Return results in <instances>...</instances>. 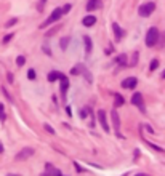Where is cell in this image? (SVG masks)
<instances>
[{"label":"cell","instance_id":"8992f818","mask_svg":"<svg viewBox=\"0 0 165 176\" xmlns=\"http://www.w3.org/2000/svg\"><path fill=\"white\" fill-rule=\"evenodd\" d=\"M96 117H98V122H100V125L103 127V130L109 133V130H111V128H109V125H107V118H106V112H104L103 109H100V111H98V114H96Z\"/></svg>","mask_w":165,"mask_h":176},{"label":"cell","instance_id":"83f0119b","mask_svg":"<svg viewBox=\"0 0 165 176\" xmlns=\"http://www.w3.org/2000/svg\"><path fill=\"white\" fill-rule=\"evenodd\" d=\"M11 38H13V34H8V35H5V37H3V43H8Z\"/></svg>","mask_w":165,"mask_h":176},{"label":"cell","instance_id":"f1b7e54d","mask_svg":"<svg viewBox=\"0 0 165 176\" xmlns=\"http://www.w3.org/2000/svg\"><path fill=\"white\" fill-rule=\"evenodd\" d=\"M16 21H18L16 18H13V19H10V21L7 23V28H11V26H13V24H16Z\"/></svg>","mask_w":165,"mask_h":176},{"label":"cell","instance_id":"4316f807","mask_svg":"<svg viewBox=\"0 0 165 176\" xmlns=\"http://www.w3.org/2000/svg\"><path fill=\"white\" fill-rule=\"evenodd\" d=\"M61 10H63V16H64V15H66V13H69V10H71V5H69V3H67V5H64V7H63Z\"/></svg>","mask_w":165,"mask_h":176},{"label":"cell","instance_id":"e0dca14e","mask_svg":"<svg viewBox=\"0 0 165 176\" xmlns=\"http://www.w3.org/2000/svg\"><path fill=\"white\" fill-rule=\"evenodd\" d=\"M69 42H71V37H63V38H61V42H59L61 50H66V48H67V45H69Z\"/></svg>","mask_w":165,"mask_h":176},{"label":"cell","instance_id":"7402d4cb","mask_svg":"<svg viewBox=\"0 0 165 176\" xmlns=\"http://www.w3.org/2000/svg\"><path fill=\"white\" fill-rule=\"evenodd\" d=\"M35 77H37V74H35L34 69H29V71H27V78H29V80H35Z\"/></svg>","mask_w":165,"mask_h":176},{"label":"cell","instance_id":"484cf974","mask_svg":"<svg viewBox=\"0 0 165 176\" xmlns=\"http://www.w3.org/2000/svg\"><path fill=\"white\" fill-rule=\"evenodd\" d=\"M136 63H138V53H133V58H131L130 66H136Z\"/></svg>","mask_w":165,"mask_h":176},{"label":"cell","instance_id":"e575fe53","mask_svg":"<svg viewBox=\"0 0 165 176\" xmlns=\"http://www.w3.org/2000/svg\"><path fill=\"white\" fill-rule=\"evenodd\" d=\"M135 176H149V174H146V173H138V174H135Z\"/></svg>","mask_w":165,"mask_h":176},{"label":"cell","instance_id":"7a4b0ae2","mask_svg":"<svg viewBox=\"0 0 165 176\" xmlns=\"http://www.w3.org/2000/svg\"><path fill=\"white\" fill-rule=\"evenodd\" d=\"M156 10V3L154 2H147V3H143L140 8H138V15L143 16V18H147L151 16V13Z\"/></svg>","mask_w":165,"mask_h":176},{"label":"cell","instance_id":"f35d334b","mask_svg":"<svg viewBox=\"0 0 165 176\" xmlns=\"http://www.w3.org/2000/svg\"><path fill=\"white\" fill-rule=\"evenodd\" d=\"M47 2V0H40V3H45Z\"/></svg>","mask_w":165,"mask_h":176},{"label":"cell","instance_id":"4dcf8cb0","mask_svg":"<svg viewBox=\"0 0 165 176\" xmlns=\"http://www.w3.org/2000/svg\"><path fill=\"white\" fill-rule=\"evenodd\" d=\"M74 167L77 168V171H79V173H80V171H84V170H82V167H80V165L77 163V162H74Z\"/></svg>","mask_w":165,"mask_h":176},{"label":"cell","instance_id":"836d02e7","mask_svg":"<svg viewBox=\"0 0 165 176\" xmlns=\"http://www.w3.org/2000/svg\"><path fill=\"white\" fill-rule=\"evenodd\" d=\"M0 154H3V144L0 143Z\"/></svg>","mask_w":165,"mask_h":176},{"label":"cell","instance_id":"d4e9b609","mask_svg":"<svg viewBox=\"0 0 165 176\" xmlns=\"http://www.w3.org/2000/svg\"><path fill=\"white\" fill-rule=\"evenodd\" d=\"M44 128H45V131H48L50 134H54V133H56V131H54V128H53L51 125H48V123H45V125H44Z\"/></svg>","mask_w":165,"mask_h":176},{"label":"cell","instance_id":"f546056e","mask_svg":"<svg viewBox=\"0 0 165 176\" xmlns=\"http://www.w3.org/2000/svg\"><path fill=\"white\" fill-rule=\"evenodd\" d=\"M44 51L47 53V55H48V56L51 55V50H50V47H47V45H44Z\"/></svg>","mask_w":165,"mask_h":176},{"label":"cell","instance_id":"d6a6232c","mask_svg":"<svg viewBox=\"0 0 165 176\" xmlns=\"http://www.w3.org/2000/svg\"><path fill=\"white\" fill-rule=\"evenodd\" d=\"M144 128H146V130H147L149 133H154V130H152V127H149V125H146Z\"/></svg>","mask_w":165,"mask_h":176},{"label":"cell","instance_id":"74e56055","mask_svg":"<svg viewBox=\"0 0 165 176\" xmlns=\"http://www.w3.org/2000/svg\"><path fill=\"white\" fill-rule=\"evenodd\" d=\"M162 78H165V69H163V72H162Z\"/></svg>","mask_w":165,"mask_h":176},{"label":"cell","instance_id":"52a82bcc","mask_svg":"<svg viewBox=\"0 0 165 176\" xmlns=\"http://www.w3.org/2000/svg\"><path fill=\"white\" fill-rule=\"evenodd\" d=\"M136 85H138V78H136V77H127L122 82V87L125 88V90H133Z\"/></svg>","mask_w":165,"mask_h":176},{"label":"cell","instance_id":"ffe728a7","mask_svg":"<svg viewBox=\"0 0 165 176\" xmlns=\"http://www.w3.org/2000/svg\"><path fill=\"white\" fill-rule=\"evenodd\" d=\"M146 144H147L149 147H152V149H154V151H157V152H165V151H163V149H162V147H159V146H156L154 143H149V141H146Z\"/></svg>","mask_w":165,"mask_h":176},{"label":"cell","instance_id":"cb8c5ba5","mask_svg":"<svg viewBox=\"0 0 165 176\" xmlns=\"http://www.w3.org/2000/svg\"><path fill=\"white\" fill-rule=\"evenodd\" d=\"M2 93H3V96H5V98H7V99H8L10 103L13 101V98H11V94H10V93L7 91V88H5V87H2Z\"/></svg>","mask_w":165,"mask_h":176},{"label":"cell","instance_id":"3957f363","mask_svg":"<svg viewBox=\"0 0 165 176\" xmlns=\"http://www.w3.org/2000/svg\"><path fill=\"white\" fill-rule=\"evenodd\" d=\"M61 16H63V10L61 8H54L53 11H51V15H50V18L42 24V28H47V26H50V24H53L54 21H58V19H61Z\"/></svg>","mask_w":165,"mask_h":176},{"label":"cell","instance_id":"8d00e7d4","mask_svg":"<svg viewBox=\"0 0 165 176\" xmlns=\"http://www.w3.org/2000/svg\"><path fill=\"white\" fill-rule=\"evenodd\" d=\"M40 176H51L50 173H44V174H40Z\"/></svg>","mask_w":165,"mask_h":176},{"label":"cell","instance_id":"7c38bea8","mask_svg":"<svg viewBox=\"0 0 165 176\" xmlns=\"http://www.w3.org/2000/svg\"><path fill=\"white\" fill-rule=\"evenodd\" d=\"M95 23H96V16H93V15H88V16H85L84 19H82V24L87 26V28H91Z\"/></svg>","mask_w":165,"mask_h":176},{"label":"cell","instance_id":"ac0fdd59","mask_svg":"<svg viewBox=\"0 0 165 176\" xmlns=\"http://www.w3.org/2000/svg\"><path fill=\"white\" fill-rule=\"evenodd\" d=\"M7 120V114H5V106L0 104V122H5Z\"/></svg>","mask_w":165,"mask_h":176},{"label":"cell","instance_id":"30bf717a","mask_svg":"<svg viewBox=\"0 0 165 176\" xmlns=\"http://www.w3.org/2000/svg\"><path fill=\"white\" fill-rule=\"evenodd\" d=\"M111 118H112V123H114V130L119 133V130H120V118H119V114H117L116 109L111 111Z\"/></svg>","mask_w":165,"mask_h":176},{"label":"cell","instance_id":"9c48e42d","mask_svg":"<svg viewBox=\"0 0 165 176\" xmlns=\"http://www.w3.org/2000/svg\"><path fill=\"white\" fill-rule=\"evenodd\" d=\"M87 71V67H85V64H82V63H79V64H75L72 69H71V74L72 75H80V74H84Z\"/></svg>","mask_w":165,"mask_h":176},{"label":"cell","instance_id":"9a60e30c","mask_svg":"<svg viewBox=\"0 0 165 176\" xmlns=\"http://www.w3.org/2000/svg\"><path fill=\"white\" fill-rule=\"evenodd\" d=\"M84 45H85V53H87V55H90L93 45H91V38L88 35H84Z\"/></svg>","mask_w":165,"mask_h":176},{"label":"cell","instance_id":"8fae6325","mask_svg":"<svg viewBox=\"0 0 165 176\" xmlns=\"http://www.w3.org/2000/svg\"><path fill=\"white\" fill-rule=\"evenodd\" d=\"M101 7V0H88L87 2V11H95Z\"/></svg>","mask_w":165,"mask_h":176},{"label":"cell","instance_id":"6da1fadb","mask_svg":"<svg viewBox=\"0 0 165 176\" xmlns=\"http://www.w3.org/2000/svg\"><path fill=\"white\" fill-rule=\"evenodd\" d=\"M159 42V31L157 28H151L146 34V47H156Z\"/></svg>","mask_w":165,"mask_h":176},{"label":"cell","instance_id":"603a6c76","mask_svg":"<svg viewBox=\"0 0 165 176\" xmlns=\"http://www.w3.org/2000/svg\"><path fill=\"white\" fill-rule=\"evenodd\" d=\"M24 63H26V58H24L23 55H19V56L16 58V66L21 67V66H24Z\"/></svg>","mask_w":165,"mask_h":176},{"label":"cell","instance_id":"ab89813d","mask_svg":"<svg viewBox=\"0 0 165 176\" xmlns=\"http://www.w3.org/2000/svg\"><path fill=\"white\" fill-rule=\"evenodd\" d=\"M8 176H18V174H8Z\"/></svg>","mask_w":165,"mask_h":176},{"label":"cell","instance_id":"2e32d148","mask_svg":"<svg viewBox=\"0 0 165 176\" xmlns=\"http://www.w3.org/2000/svg\"><path fill=\"white\" fill-rule=\"evenodd\" d=\"M58 78H59V72H56V71H53V72H50V74L47 75V80H48V82H56Z\"/></svg>","mask_w":165,"mask_h":176},{"label":"cell","instance_id":"60d3db41","mask_svg":"<svg viewBox=\"0 0 165 176\" xmlns=\"http://www.w3.org/2000/svg\"><path fill=\"white\" fill-rule=\"evenodd\" d=\"M59 176H61V174H59Z\"/></svg>","mask_w":165,"mask_h":176},{"label":"cell","instance_id":"d590c367","mask_svg":"<svg viewBox=\"0 0 165 176\" xmlns=\"http://www.w3.org/2000/svg\"><path fill=\"white\" fill-rule=\"evenodd\" d=\"M162 42H163V43H165V32H163V34H162Z\"/></svg>","mask_w":165,"mask_h":176},{"label":"cell","instance_id":"ba28073f","mask_svg":"<svg viewBox=\"0 0 165 176\" xmlns=\"http://www.w3.org/2000/svg\"><path fill=\"white\" fill-rule=\"evenodd\" d=\"M61 80V96L66 98V93H67V88H69V80H67V77L64 74H59V78Z\"/></svg>","mask_w":165,"mask_h":176},{"label":"cell","instance_id":"4fadbf2b","mask_svg":"<svg viewBox=\"0 0 165 176\" xmlns=\"http://www.w3.org/2000/svg\"><path fill=\"white\" fill-rule=\"evenodd\" d=\"M112 31H114V34H116V38L117 40H120L122 37H123V31H122V28L117 24V23H112Z\"/></svg>","mask_w":165,"mask_h":176},{"label":"cell","instance_id":"d6986e66","mask_svg":"<svg viewBox=\"0 0 165 176\" xmlns=\"http://www.w3.org/2000/svg\"><path fill=\"white\" fill-rule=\"evenodd\" d=\"M117 63H119L120 66H127V55H120V56L117 58Z\"/></svg>","mask_w":165,"mask_h":176},{"label":"cell","instance_id":"1f68e13d","mask_svg":"<svg viewBox=\"0 0 165 176\" xmlns=\"http://www.w3.org/2000/svg\"><path fill=\"white\" fill-rule=\"evenodd\" d=\"M7 78H8V82H10V83H13V74H8V75H7Z\"/></svg>","mask_w":165,"mask_h":176},{"label":"cell","instance_id":"44dd1931","mask_svg":"<svg viewBox=\"0 0 165 176\" xmlns=\"http://www.w3.org/2000/svg\"><path fill=\"white\" fill-rule=\"evenodd\" d=\"M157 67H159V61L157 59H152V61H151V64H149V71H156Z\"/></svg>","mask_w":165,"mask_h":176},{"label":"cell","instance_id":"5bb4252c","mask_svg":"<svg viewBox=\"0 0 165 176\" xmlns=\"http://www.w3.org/2000/svg\"><path fill=\"white\" fill-rule=\"evenodd\" d=\"M125 104V99H123V96L120 93H114V106L116 107H120V106H123Z\"/></svg>","mask_w":165,"mask_h":176},{"label":"cell","instance_id":"277c9868","mask_svg":"<svg viewBox=\"0 0 165 176\" xmlns=\"http://www.w3.org/2000/svg\"><path fill=\"white\" fill-rule=\"evenodd\" d=\"M131 104L136 106L141 112H144V99H143V94L141 93H133V96H131Z\"/></svg>","mask_w":165,"mask_h":176},{"label":"cell","instance_id":"5b68a950","mask_svg":"<svg viewBox=\"0 0 165 176\" xmlns=\"http://www.w3.org/2000/svg\"><path fill=\"white\" fill-rule=\"evenodd\" d=\"M34 154H35V151L32 147H24V149H21V151L16 154V160H26V158L32 157Z\"/></svg>","mask_w":165,"mask_h":176}]
</instances>
